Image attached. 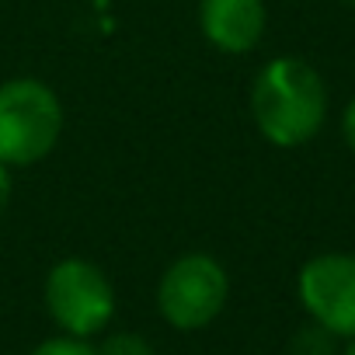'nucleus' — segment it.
Here are the masks:
<instances>
[{
	"label": "nucleus",
	"mask_w": 355,
	"mask_h": 355,
	"mask_svg": "<svg viewBox=\"0 0 355 355\" xmlns=\"http://www.w3.org/2000/svg\"><path fill=\"white\" fill-rule=\"evenodd\" d=\"M293 352L296 355H334V334L324 331L320 324H310V327H303L296 334Z\"/></svg>",
	"instance_id": "obj_8"
},
{
	"label": "nucleus",
	"mask_w": 355,
	"mask_h": 355,
	"mask_svg": "<svg viewBox=\"0 0 355 355\" xmlns=\"http://www.w3.org/2000/svg\"><path fill=\"white\" fill-rule=\"evenodd\" d=\"M46 306L67 334L91 338L108 327L115 313V289L94 261L67 258L46 279Z\"/></svg>",
	"instance_id": "obj_4"
},
{
	"label": "nucleus",
	"mask_w": 355,
	"mask_h": 355,
	"mask_svg": "<svg viewBox=\"0 0 355 355\" xmlns=\"http://www.w3.org/2000/svg\"><path fill=\"white\" fill-rule=\"evenodd\" d=\"M8 199H11V171L8 164H0V209L8 206Z\"/></svg>",
	"instance_id": "obj_11"
},
{
	"label": "nucleus",
	"mask_w": 355,
	"mask_h": 355,
	"mask_svg": "<svg viewBox=\"0 0 355 355\" xmlns=\"http://www.w3.org/2000/svg\"><path fill=\"white\" fill-rule=\"evenodd\" d=\"M32 355H94V345H87V338H73V334H60L42 341Z\"/></svg>",
	"instance_id": "obj_9"
},
{
	"label": "nucleus",
	"mask_w": 355,
	"mask_h": 355,
	"mask_svg": "<svg viewBox=\"0 0 355 355\" xmlns=\"http://www.w3.org/2000/svg\"><path fill=\"white\" fill-rule=\"evenodd\" d=\"M296 293L313 324L334 338H355V254L327 251L300 268Z\"/></svg>",
	"instance_id": "obj_5"
},
{
	"label": "nucleus",
	"mask_w": 355,
	"mask_h": 355,
	"mask_svg": "<svg viewBox=\"0 0 355 355\" xmlns=\"http://www.w3.org/2000/svg\"><path fill=\"white\" fill-rule=\"evenodd\" d=\"M341 4H352V8H355V0H341Z\"/></svg>",
	"instance_id": "obj_13"
},
{
	"label": "nucleus",
	"mask_w": 355,
	"mask_h": 355,
	"mask_svg": "<svg viewBox=\"0 0 355 355\" xmlns=\"http://www.w3.org/2000/svg\"><path fill=\"white\" fill-rule=\"evenodd\" d=\"M199 21L223 53H248L265 35V0H202Z\"/></svg>",
	"instance_id": "obj_6"
},
{
	"label": "nucleus",
	"mask_w": 355,
	"mask_h": 355,
	"mask_svg": "<svg viewBox=\"0 0 355 355\" xmlns=\"http://www.w3.org/2000/svg\"><path fill=\"white\" fill-rule=\"evenodd\" d=\"M251 115L272 146L293 150L310 143L327 119L324 77L296 56L268 60L251 84Z\"/></svg>",
	"instance_id": "obj_1"
},
{
	"label": "nucleus",
	"mask_w": 355,
	"mask_h": 355,
	"mask_svg": "<svg viewBox=\"0 0 355 355\" xmlns=\"http://www.w3.org/2000/svg\"><path fill=\"white\" fill-rule=\"evenodd\" d=\"M227 272L213 254L192 251L182 254L160 279L157 286V306L164 320L178 331H199L220 317L227 306Z\"/></svg>",
	"instance_id": "obj_3"
},
{
	"label": "nucleus",
	"mask_w": 355,
	"mask_h": 355,
	"mask_svg": "<svg viewBox=\"0 0 355 355\" xmlns=\"http://www.w3.org/2000/svg\"><path fill=\"white\" fill-rule=\"evenodd\" d=\"M94 355H153V348H150V341H146L143 334L119 331V334H108V338L94 348Z\"/></svg>",
	"instance_id": "obj_7"
},
{
	"label": "nucleus",
	"mask_w": 355,
	"mask_h": 355,
	"mask_svg": "<svg viewBox=\"0 0 355 355\" xmlns=\"http://www.w3.org/2000/svg\"><path fill=\"white\" fill-rule=\"evenodd\" d=\"M63 129V108L53 87L35 77L0 84V164L28 167L42 160Z\"/></svg>",
	"instance_id": "obj_2"
},
{
	"label": "nucleus",
	"mask_w": 355,
	"mask_h": 355,
	"mask_svg": "<svg viewBox=\"0 0 355 355\" xmlns=\"http://www.w3.org/2000/svg\"><path fill=\"white\" fill-rule=\"evenodd\" d=\"M341 355H355V338H348V345L341 348Z\"/></svg>",
	"instance_id": "obj_12"
},
{
	"label": "nucleus",
	"mask_w": 355,
	"mask_h": 355,
	"mask_svg": "<svg viewBox=\"0 0 355 355\" xmlns=\"http://www.w3.org/2000/svg\"><path fill=\"white\" fill-rule=\"evenodd\" d=\"M341 136H345L348 150L355 153V98L345 105V115H341Z\"/></svg>",
	"instance_id": "obj_10"
}]
</instances>
